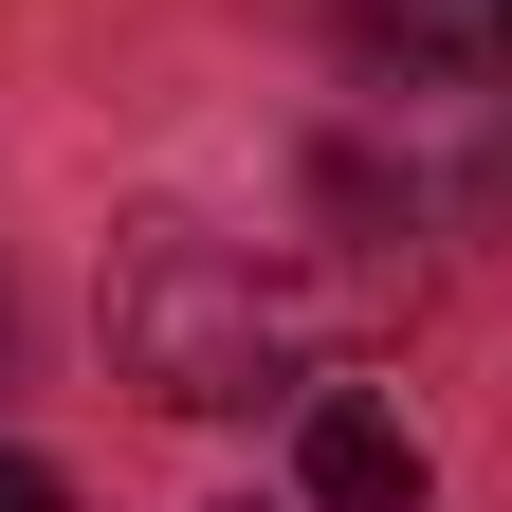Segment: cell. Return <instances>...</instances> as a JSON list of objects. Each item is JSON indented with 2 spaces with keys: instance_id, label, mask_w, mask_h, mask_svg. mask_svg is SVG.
Returning a JSON list of instances; mask_svg holds the SVG:
<instances>
[{
  "instance_id": "4",
  "label": "cell",
  "mask_w": 512,
  "mask_h": 512,
  "mask_svg": "<svg viewBox=\"0 0 512 512\" xmlns=\"http://www.w3.org/2000/svg\"><path fill=\"white\" fill-rule=\"evenodd\" d=\"M494 55H512V0H494Z\"/></svg>"
},
{
  "instance_id": "2",
  "label": "cell",
  "mask_w": 512,
  "mask_h": 512,
  "mask_svg": "<svg viewBox=\"0 0 512 512\" xmlns=\"http://www.w3.org/2000/svg\"><path fill=\"white\" fill-rule=\"evenodd\" d=\"M293 476H311V512H421V439H403V403L330 384L311 439H293Z\"/></svg>"
},
{
  "instance_id": "1",
  "label": "cell",
  "mask_w": 512,
  "mask_h": 512,
  "mask_svg": "<svg viewBox=\"0 0 512 512\" xmlns=\"http://www.w3.org/2000/svg\"><path fill=\"white\" fill-rule=\"evenodd\" d=\"M110 348H128L147 403L238 421V403L293 384V293L256 275L238 238H202V220H128V256H110Z\"/></svg>"
},
{
  "instance_id": "3",
  "label": "cell",
  "mask_w": 512,
  "mask_h": 512,
  "mask_svg": "<svg viewBox=\"0 0 512 512\" xmlns=\"http://www.w3.org/2000/svg\"><path fill=\"white\" fill-rule=\"evenodd\" d=\"M0 512H74V476H55V458H0Z\"/></svg>"
}]
</instances>
